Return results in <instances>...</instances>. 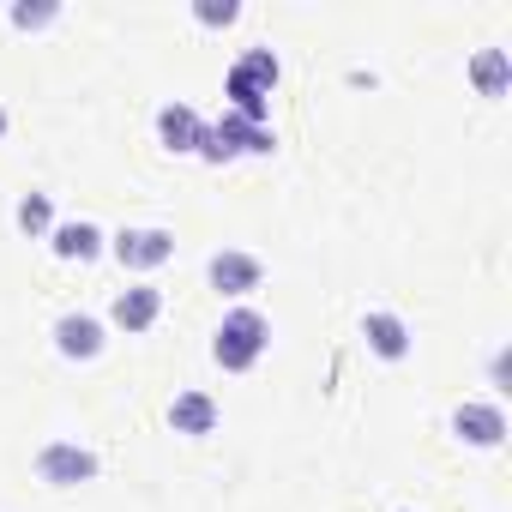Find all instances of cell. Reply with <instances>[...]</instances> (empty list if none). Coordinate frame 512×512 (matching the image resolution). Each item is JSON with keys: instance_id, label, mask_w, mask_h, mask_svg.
Listing matches in <instances>:
<instances>
[{"instance_id": "cell-9", "label": "cell", "mask_w": 512, "mask_h": 512, "mask_svg": "<svg viewBox=\"0 0 512 512\" xmlns=\"http://www.w3.org/2000/svg\"><path fill=\"white\" fill-rule=\"evenodd\" d=\"M157 139H163L169 151H181V157H199V145H205V121H199L187 103H163V109H157Z\"/></svg>"}, {"instance_id": "cell-15", "label": "cell", "mask_w": 512, "mask_h": 512, "mask_svg": "<svg viewBox=\"0 0 512 512\" xmlns=\"http://www.w3.org/2000/svg\"><path fill=\"white\" fill-rule=\"evenodd\" d=\"M19 229H25V235H49V229H55L49 193H25V199H19Z\"/></svg>"}, {"instance_id": "cell-10", "label": "cell", "mask_w": 512, "mask_h": 512, "mask_svg": "<svg viewBox=\"0 0 512 512\" xmlns=\"http://www.w3.org/2000/svg\"><path fill=\"white\" fill-rule=\"evenodd\" d=\"M157 314H163V290H157V284H133V290H121L115 308H109V320H115L121 332H151Z\"/></svg>"}, {"instance_id": "cell-11", "label": "cell", "mask_w": 512, "mask_h": 512, "mask_svg": "<svg viewBox=\"0 0 512 512\" xmlns=\"http://www.w3.org/2000/svg\"><path fill=\"white\" fill-rule=\"evenodd\" d=\"M49 247L61 253V260H79V266H85V260H97V253L109 247V235H103L97 223H85V217H79V223H61V229H49Z\"/></svg>"}, {"instance_id": "cell-18", "label": "cell", "mask_w": 512, "mask_h": 512, "mask_svg": "<svg viewBox=\"0 0 512 512\" xmlns=\"http://www.w3.org/2000/svg\"><path fill=\"white\" fill-rule=\"evenodd\" d=\"M0 139H7V109H0Z\"/></svg>"}, {"instance_id": "cell-5", "label": "cell", "mask_w": 512, "mask_h": 512, "mask_svg": "<svg viewBox=\"0 0 512 512\" xmlns=\"http://www.w3.org/2000/svg\"><path fill=\"white\" fill-rule=\"evenodd\" d=\"M109 253H115L127 272H157V266H169L175 235H169V229H121V235L109 241Z\"/></svg>"}, {"instance_id": "cell-6", "label": "cell", "mask_w": 512, "mask_h": 512, "mask_svg": "<svg viewBox=\"0 0 512 512\" xmlns=\"http://www.w3.org/2000/svg\"><path fill=\"white\" fill-rule=\"evenodd\" d=\"M205 278H211V290L217 296H247V290H260V278H266V266L253 260V253H211V266H205Z\"/></svg>"}, {"instance_id": "cell-16", "label": "cell", "mask_w": 512, "mask_h": 512, "mask_svg": "<svg viewBox=\"0 0 512 512\" xmlns=\"http://www.w3.org/2000/svg\"><path fill=\"white\" fill-rule=\"evenodd\" d=\"M55 0H37V7H31V0H19V7H13V25L19 31H43V25H55Z\"/></svg>"}, {"instance_id": "cell-17", "label": "cell", "mask_w": 512, "mask_h": 512, "mask_svg": "<svg viewBox=\"0 0 512 512\" xmlns=\"http://www.w3.org/2000/svg\"><path fill=\"white\" fill-rule=\"evenodd\" d=\"M193 19L217 31V25H235V19H241V7H235V0H193Z\"/></svg>"}, {"instance_id": "cell-12", "label": "cell", "mask_w": 512, "mask_h": 512, "mask_svg": "<svg viewBox=\"0 0 512 512\" xmlns=\"http://www.w3.org/2000/svg\"><path fill=\"white\" fill-rule=\"evenodd\" d=\"M362 338H368V350H374L380 362H404V356H410V326H404L398 314H368V320H362Z\"/></svg>"}, {"instance_id": "cell-1", "label": "cell", "mask_w": 512, "mask_h": 512, "mask_svg": "<svg viewBox=\"0 0 512 512\" xmlns=\"http://www.w3.org/2000/svg\"><path fill=\"white\" fill-rule=\"evenodd\" d=\"M278 79H284V67H278L272 49H247V55L229 67V79H223L229 115H241V121H253V127H272V91H278Z\"/></svg>"}, {"instance_id": "cell-14", "label": "cell", "mask_w": 512, "mask_h": 512, "mask_svg": "<svg viewBox=\"0 0 512 512\" xmlns=\"http://www.w3.org/2000/svg\"><path fill=\"white\" fill-rule=\"evenodd\" d=\"M470 85H476L482 97H506V85H512V55H506V49H482V55L470 61Z\"/></svg>"}, {"instance_id": "cell-13", "label": "cell", "mask_w": 512, "mask_h": 512, "mask_svg": "<svg viewBox=\"0 0 512 512\" xmlns=\"http://www.w3.org/2000/svg\"><path fill=\"white\" fill-rule=\"evenodd\" d=\"M169 428L175 434H211L217 428V398L211 392H175V404H169Z\"/></svg>"}, {"instance_id": "cell-7", "label": "cell", "mask_w": 512, "mask_h": 512, "mask_svg": "<svg viewBox=\"0 0 512 512\" xmlns=\"http://www.w3.org/2000/svg\"><path fill=\"white\" fill-rule=\"evenodd\" d=\"M452 434H458L464 446H500V440H506V410H500V404L470 398V404H458V410H452Z\"/></svg>"}, {"instance_id": "cell-3", "label": "cell", "mask_w": 512, "mask_h": 512, "mask_svg": "<svg viewBox=\"0 0 512 512\" xmlns=\"http://www.w3.org/2000/svg\"><path fill=\"white\" fill-rule=\"evenodd\" d=\"M278 151V133L272 127H253V121H241V115H223L217 127H205V145H199V157L205 163H229V157H272Z\"/></svg>"}, {"instance_id": "cell-2", "label": "cell", "mask_w": 512, "mask_h": 512, "mask_svg": "<svg viewBox=\"0 0 512 512\" xmlns=\"http://www.w3.org/2000/svg\"><path fill=\"white\" fill-rule=\"evenodd\" d=\"M266 344H272V320L260 308H229L217 338H211V356H217L223 374H247L253 362L266 356Z\"/></svg>"}, {"instance_id": "cell-4", "label": "cell", "mask_w": 512, "mask_h": 512, "mask_svg": "<svg viewBox=\"0 0 512 512\" xmlns=\"http://www.w3.org/2000/svg\"><path fill=\"white\" fill-rule=\"evenodd\" d=\"M37 476H43L49 488H79V482L97 476V452L79 446V440H49V446L37 452Z\"/></svg>"}, {"instance_id": "cell-8", "label": "cell", "mask_w": 512, "mask_h": 512, "mask_svg": "<svg viewBox=\"0 0 512 512\" xmlns=\"http://www.w3.org/2000/svg\"><path fill=\"white\" fill-rule=\"evenodd\" d=\"M103 320H91V314H61L55 320V350L67 356V362H91V356H103Z\"/></svg>"}]
</instances>
